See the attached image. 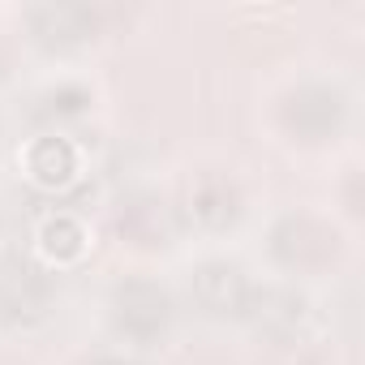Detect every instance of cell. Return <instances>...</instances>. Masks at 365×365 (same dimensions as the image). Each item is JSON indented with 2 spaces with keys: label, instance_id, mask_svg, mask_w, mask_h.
Instances as JSON below:
<instances>
[{
  "label": "cell",
  "instance_id": "6da1fadb",
  "mask_svg": "<svg viewBox=\"0 0 365 365\" xmlns=\"http://www.w3.org/2000/svg\"><path fill=\"white\" fill-rule=\"evenodd\" d=\"M168 322V297L155 284H129L116 297V327L133 339H150Z\"/></svg>",
  "mask_w": 365,
  "mask_h": 365
},
{
  "label": "cell",
  "instance_id": "7a4b0ae2",
  "mask_svg": "<svg viewBox=\"0 0 365 365\" xmlns=\"http://www.w3.org/2000/svg\"><path fill=\"white\" fill-rule=\"evenodd\" d=\"M198 301L207 309H215V314H241L250 305V284L241 279L237 267L215 262V267L198 271Z\"/></svg>",
  "mask_w": 365,
  "mask_h": 365
},
{
  "label": "cell",
  "instance_id": "3957f363",
  "mask_svg": "<svg viewBox=\"0 0 365 365\" xmlns=\"http://www.w3.org/2000/svg\"><path fill=\"white\" fill-rule=\"evenodd\" d=\"M279 254H284L288 262H297V267H314V262H327L331 241H327V232L314 228L309 220H297V224H288V228L279 232Z\"/></svg>",
  "mask_w": 365,
  "mask_h": 365
},
{
  "label": "cell",
  "instance_id": "277c9868",
  "mask_svg": "<svg viewBox=\"0 0 365 365\" xmlns=\"http://www.w3.org/2000/svg\"><path fill=\"white\" fill-rule=\"evenodd\" d=\"M0 309L14 318H31L43 309V284L35 279V271H18L9 279H0Z\"/></svg>",
  "mask_w": 365,
  "mask_h": 365
},
{
  "label": "cell",
  "instance_id": "5b68a950",
  "mask_svg": "<svg viewBox=\"0 0 365 365\" xmlns=\"http://www.w3.org/2000/svg\"><path fill=\"white\" fill-rule=\"evenodd\" d=\"M207 224H224V220H232V194H224V190H207L202 198H198V207H194Z\"/></svg>",
  "mask_w": 365,
  "mask_h": 365
},
{
  "label": "cell",
  "instance_id": "8992f818",
  "mask_svg": "<svg viewBox=\"0 0 365 365\" xmlns=\"http://www.w3.org/2000/svg\"><path fill=\"white\" fill-rule=\"evenodd\" d=\"M91 365H120V361H91Z\"/></svg>",
  "mask_w": 365,
  "mask_h": 365
}]
</instances>
